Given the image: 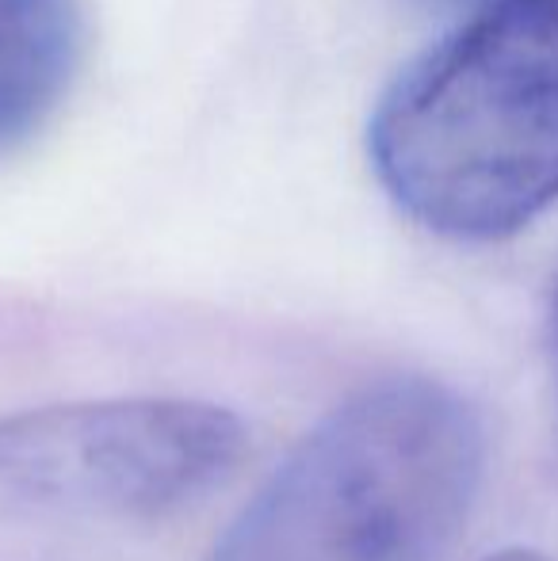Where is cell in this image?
<instances>
[{"mask_svg":"<svg viewBox=\"0 0 558 561\" xmlns=\"http://www.w3.org/2000/svg\"><path fill=\"white\" fill-rule=\"evenodd\" d=\"M383 192L447 241H505L558 203V0L467 15L379 96Z\"/></svg>","mask_w":558,"mask_h":561,"instance_id":"6da1fadb","label":"cell"},{"mask_svg":"<svg viewBox=\"0 0 558 561\" xmlns=\"http://www.w3.org/2000/svg\"><path fill=\"white\" fill-rule=\"evenodd\" d=\"M486 470L459 390L395 375L333 405L203 561H440Z\"/></svg>","mask_w":558,"mask_h":561,"instance_id":"7a4b0ae2","label":"cell"},{"mask_svg":"<svg viewBox=\"0 0 558 561\" xmlns=\"http://www.w3.org/2000/svg\"><path fill=\"white\" fill-rule=\"evenodd\" d=\"M246 450L241 416L210 401H66L0 421V485L43 508L153 519L218 489Z\"/></svg>","mask_w":558,"mask_h":561,"instance_id":"3957f363","label":"cell"},{"mask_svg":"<svg viewBox=\"0 0 558 561\" xmlns=\"http://www.w3.org/2000/svg\"><path fill=\"white\" fill-rule=\"evenodd\" d=\"M81 0H0V153L38 134L81 73Z\"/></svg>","mask_w":558,"mask_h":561,"instance_id":"277c9868","label":"cell"},{"mask_svg":"<svg viewBox=\"0 0 558 561\" xmlns=\"http://www.w3.org/2000/svg\"><path fill=\"white\" fill-rule=\"evenodd\" d=\"M424 4L444 8V12H463V20H467V15H478V12H486V8L505 4V0H424Z\"/></svg>","mask_w":558,"mask_h":561,"instance_id":"5b68a950","label":"cell"},{"mask_svg":"<svg viewBox=\"0 0 558 561\" xmlns=\"http://www.w3.org/2000/svg\"><path fill=\"white\" fill-rule=\"evenodd\" d=\"M486 561H551V558H547V554H539V550L513 547V550H498V554H490Z\"/></svg>","mask_w":558,"mask_h":561,"instance_id":"8992f818","label":"cell"}]
</instances>
